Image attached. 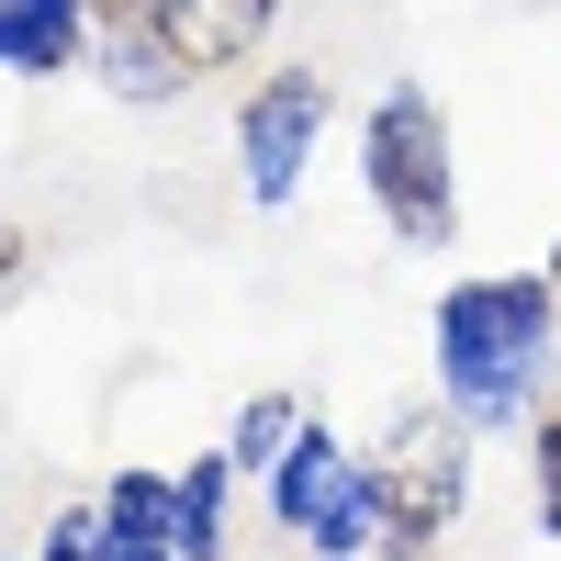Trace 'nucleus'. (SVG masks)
Returning a JSON list of instances; mask_svg holds the SVG:
<instances>
[{
    "mask_svg": "<svg viewBox=\"0 0 561 561\" xmlns=\"http://www.w3.org/2000/svg\"><path fill=\"white\" fill-rule=\"evenodd\" d=\"M225 483H237V460H225V449L180 472V528H169L180 561H225Z\"/></svg>",
    "mask_w": 561,
    "mask_h": 561,
    "instance_id": "nucleus-9",
    "label": "nucleus"
},
{
    "mask_svg": "<svg viewBox=\"0 0 561 561\" xmlns=\"http://www.w3.org/2000/svg\"><path fill=\"white\" fill-rule=\"evenodd\" d=\"M270 517L293 528L314 561H359V550H393L370 460H348V438H325V427H304L293 449H280V472H270Z\"/></svg>",
    "mask_w": 561,
    "mask_h": 561,
    "instance_id": "nucleus-3",
    "label": "nucleus"
},
{
    "mask_svg": "<svg viewBox=\"0 0 561 561\" xmlns=\"http://www.w3.org/2000/svg\"><path fill=\"white\" fill-rule=\"evenodd\" d=\"M102 517H113L124 539H169V528H180V472H113V483H102Z\"/></svg>",
    "mask_w": 561,
    "mask_h": 561,
    "instance_id": "nucleus-10",
    "label": "nucleus"
},
{
    "mask_svg": "<svg viewBox=\"0 0 561 561\" xmlns=\"http://www.w3.org/2000/svg\"><path fill=\"white\" fill-rule=\"evenodd\" d=\"M270 23H280V0H158V34L180 45V68H237V57H259Z\"/></svg>",
    "mask_w": 561,
    "mask_h": 561,
    "instance_id": "nucleus-6",
    "label": "nucleus"
},
{
    "mask_svg": "<svg viewBox=\"0 0 561 561\" xmlns=\"http://www.w3.org/2000/svg\"><path fill=\"white\" fill-rule=\"evenodd\" d=\"M359 169H370V203H382V225L404 248H449L460 237V180H449V113L427 102V90H382L359 124Z\"/></svg>",
    "mask_w": 561,
    "mask_h": 561,
    "instance_id": "nucleus-2",
    "label": "nucleus"
},
{
    "mask_svg": "<svg viewBox=\"0 0 561 561\" xmlns=\"http://www.w3.org/2000/svg\"><path fill=\"white\" fill-rule=\"evenodd\" d=\"M90 57H102V79L124 90V102H169V90L192 79V68H180V45H169L158 23H102V34H90Z\"/></svg>",
    "mask_w": 561,
    "mask_h": 561,
    "instance_id": "nucleus-8",
    "label": "nucleus"
},
{
    "mask_svg": "<svg viewBox=\"0 0 561 561\" xmlns=\"http://www.w3.org/2000/svg\"><path fill=\"white\" fill-rule=\"evenodd\" d=\"M90 34H102V12H90V0H0V57H12L23 79L79 68Z\"/></svg>",
    "mask_w": 561,
    "mask_h": 561,
    "instance_id": "nucleus-7",
    "label": "nucleus"
},
{
    "mask_svg": "<svg viewBox=\"0 0 561 561\" xmlns=\"http://www.w3.org/2000/svg\"><path fill=\"white\" fill-rule=\"evenodd\" d=\"M314 135H325V79H314V68H280V79L248 90V113H237V158H248V192H259V203H293V192H304Z\"/></svg>",
    "mask_w": 561,
    "mask_h": 561,
    "instance_id": "nucleus-5",
    "label": "nucleus"
},
{
    "mask_svg": "<svg viewBox=\"0 0 561 561\" xmlns=\"http://www.w3.org/2000/svg\"><path fill=\"white\" fill-rule=\"evenodd\" d=\"M304 438V404L293 393H259L248 415H237V438H225V460H237V472H280V449Z\"/></svg>",
    "mask_w": 561,
    "mask_h": 561,
    "instance_id": "nucleus-11",
    "label": "nucleus"
},
{
    "mask_svg": "<svg viewBox=\"0 0 561 561\" xmlns=\"http://www.w3.org/2000/svg\"><path fill=\"white\" fill-rule=\"evenodd\" d=\"M472 415H415V427L370 460V483H382V528L393 550H427L449 517H460V483H472Z\"/></svg>",
    "mask_w": 561,
    "mask_h": 561,
    "instance_id": "nucleus-4",
    "label": "nucleus"
},
{
    "mask_svg": "<svg viewBox=\"0 0 561 561\" xmlns=\"http://www.w3.org/2000/svg\"><path fill=\"white\" fill-rule=\"evenodd\" d=\"M102 561H180V550H169V539H124V528H113V550H102Z\"/></svg>",
    "mask_w": 561,
    "mask_h": 561,
    "instance_id": "nucleus-13",
    "label": "nucleus"
},
{
    "mask_svg": "<svg viewBox=\"0 0 561 561\" xmlns=\"http://www.w3.org/2000/svg\"><path fill=\"white\" fill-rule=\"evenodd\" d=\"M528 460H539V528L561 539V415H550V427L528 438Z\"/></svg>",
    "mask_w": 561,
    "mask_h": 561,
    "instance_id": "nucleus-12",
    "label": "nucleus"
},
{
    "mask_svg": "<svg viewBox=\"0 0 561 561\" xmlns=\"http://www.w3.org/2000/svg\"><path fill=\"white\" fill-rule=\"evenodd\" d=\"M550 314H561V280H528V270L449 280L438 293V393H449V415L517 427L539 370H550Z\"/></svg>",
    "mask_w": 561,
    "mask_h": 561,
    "instance_id": "nucleus-1",
    "label": "nucleus"
}]
</instances>
